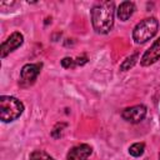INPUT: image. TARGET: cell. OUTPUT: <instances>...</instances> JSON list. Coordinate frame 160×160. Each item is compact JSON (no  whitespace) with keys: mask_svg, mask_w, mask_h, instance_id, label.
<instances>
[{"mask_svg":"<svg viewBox=\"0 0 160 160\" xmlns=\"http://www.w3.org/2000/svg\"><path fill=\"white\" fill-rule=\"evenodd\" d=\"M115 4L114 1H101L91 9L92 28L99 34H108L114 26Z\"/></svg>","mask_w":160,"mask_h":160,"instance_id":"1","label":"cell"},{"mask_svg":"<svg viewBox=\"0 0 160 160\" xmlns=\"http://www.w3.org/2000/svg\"><path fill=\"white\" fill-rule=\"evenodd\" d=\"M24 111V105L14 96L2 95L0 98V119L4 122L16 120Z\"/></svg>","mask_w":160,"mask_h":160,"instance_id":"2","label":"cell"},{"mask_svg":"<svg viewBox=\"0 0 160 160\" xmlns=\"http://www.w3.org/2000/svg\"><path fill=\"white\" fill-rule=\"evenodd\" d=\"M159 29V21L155 18H148L141 20L132 31V38L136 44H144L158 32Z\"/></svg>","mask_w":160,"mask_h":160,"instance_id":"3","label":"cell"},{"mask_svg":"<svg viewBox=\"0 0 160 160\" xmlns=\"http://www.w3.org/2000/svg\"><path fill=\"white\" fill-rule=\"evenodd\" d=\"M42 64L38 62V64H26L22 66L21 72H20V84L21 86H30L35 82L40 69H41Z\"/></svg>","mask_w":160,"mask_h":160,"instance_id":"4","label":"cell"},{"mask_svg":"<svg viewBox=\"0 0 160 160\" xmlns=\"http://www.w3.org/2000/svg\"><path fill=\"white\" fill-rule=\"evenodd\" d=\"M24 42V36L22 34H20L19 31L12 32L0 46V56L5 58L8 54H10L11 51H14L15 49H18L19 46H21Z\"/></svg>","mask_w":160,"mask_h":160,"instance_id":"5","label":"cell"},{"mask_svg":"<svg viewBox=\"0 0 160 160\" xmlns=\"http://www.w3.org/2000/svg\"><path fill=\"white\" fill-rule=\"evenodd\" d=\"M121 116L124 120L131 124H138L141 120H144V118L146 116V108L144 105H135V106L128 108L121 112Z\"/></svg>","mask_w":160,"mask_h":160,"instance_id":"6","label":"cell"},{"mask_svg":"<svg viewBox=\"0 0 160 160\" xmlns=\"http://www.w3.org/2000/svg\"><path fill=\"white\" fill-rule=\"evenodd\" d=\"M160 59V38L154 41V44L142 54L140 64L142 66H150Z\"/></svg>","mask_w":160,"mask_h":160,"instance_id":"7","label":"cell"},{"mask_svg":"<svg viewBox=\"0 0 160 160\" xmlns=\"http://www.w3.org/2000/svg\"><path fill=\"white\" fill-rule=\"evenodd\" d=\"M91 152H92V149L90 145L80 144L70 149V151L68 152L66 160H88Z\"/></svg>","mask_w":160,"mask_h":160,"instance_id":"8","label":"cell"},{"mask_svg":"<svg viewBox=\"0 0 160 160\" xmlns=\"http://www.w3.org/2000/svg\"><path fill=\"white\" fill-rule=\"evenodd\" d=\"M135 11V4L131 1H124L119 5L116 12H118V18L121 21H126Z\"/></svg>","mask_w":160,"mask_h":160,"instance_id":"9","label":"cell"},{"mask_svg":"<svg viewBox=\"0 0 160 160\" xmlns=\"http://www.w3.org/2000/svg\"><path fill=\"white\" fill-rule=\"evenodd\" d=\"M138 59H139V54L138 52H134L132 55H130V56H128L122 62H121V65H120V70L121 71H126V70H130L135 64H136V61H138Z\"/></svg>","mask_w":160,"mask_h":160,"instance_id":"10","label":"cell"},{"mask_svg":"<svg viewBox=\"0 0 160 160\" xmlns=\"http://www.w3.org/2000/svg\"><path fill=\"white\" fill-rule=\"evenodd\" d=\"M144 150H145V145L142 142H135L129 148V154L134 158H139L144 154Z\"/></svg>","mask_w":160,"mask_h":160,"instance_id":"11","label":"cell"},{"mask_svg":"<svg viewBox=\"0 0 160 160\" xmlns=\"http://www.w3.org/2000/svg\"><path fill=\"white\" fill-rule=\"evenodd\" d=\"M30 160H54V159L42 150H35L31 152Z\"/></svg>","mask_w":160,"mask_h":160,"instance_id":"12","label":"cell"},{"mask_svg":"<svg viewBox=\"0 0 160 160\" xmlns=\"http://www.w3.org/2000/svg\"><path fill=\"white\" fill-rule=\"evenodd\" d=\"M61 66L65 68V69H72L76 66V62H75V59L72 58H64L61 60Z\"/></svg>","mask_w":160,"mask_h":160,"instance_id":"13","label":"cell"},{"mask_svg":"<svg viewBox=\"0 0 160 160\" xmlns=\"http://www.w3.org/2000/svg\"><path fill=\"white\" fill-rule=\"evenodd\" d=\"M66 126V124H64V122H59V124H56V126L52 129V131H51V135H52V138H60V135H61V130L64 129Z\"/></svg>","mask_w":160,"mask_h":160,"instance_id":"14","label":"cell"},{"mask_svg":"<svg viewBox=\"0 0 160 160\" xmlns=\"http://www.w3.org/2000/svg\"><path fill=\"white\" fill-rule=\"evenodd\" d=\"M75 62H76V66H78V65H84V64L88 62V59H86L85 56H81V58L75 59Z\"/></svg>","mask_w":160,"mask_h":160,"instance_id":"15","label":"cell"}]
</instances>
